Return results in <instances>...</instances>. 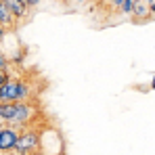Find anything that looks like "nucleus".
<instances>
[{
	"mask_svg": "<svg viewBox=\"0 0 155 155\" xmlns=\"http://www.w3.org/2000/svg\"><path fill=\"white\" fill-rule=\"evenodd\" d=\"M17 138H19V128H15L11 124L2 126L0 128V153H13Z\"/></svg>",
	"mask_w": 155,
	"mask_h": 155,
	"instance_id": "obj_2",
	"label": "nucleus"
},
{
	"mask_svg": "<svg viewBox=\"0 0 155 155\" xmlns=\"http://www.w3.org/2000/svg\"><path fill=\"white\" fill-rule=\"evenodd\" d=\"M8 65H11V61L6 59V54L0 51V71H8Z\"/></svg>",
	"mask_w": 155,
	"mask_h": 155,
	"instance_id": "obj_10",
	"label": "nucleus"
},
{
	"mask_svg": "<svg viewBox=\"0 0 155 155\" xmlns=\"http://www.w3.org/2000/svg\"><path fill=\"white\" fill-rule=\"evenodd\" d=\"M0 155H15V153H0Z\"/></svg>",
	"mask_w": 155,
	"mask_h": 155,
	"instance_id": "obj_19",
	"label": "nucleus"
},
{
	"mask_svg": "<svg viewBox=\"0 0 155 155\" xmlns=\"http://www.w3.org/2000/svg\"><path fill=\"white\" fill-rule=\"evenodd\" d=\"M0 25L4 29H15L17 27V19L13 17V13L6 8V4L0 0Z\"/></svg>",
	"mask_w": 155,
	"mask_h": 155,
	"instance_id": "obj_6",
	"label": "nucleus"
},
{
	"mask_svg": "<svg viewBox=\"0 0 155 155\" xmlns=\"http://www.w3.org/2000/svg\"><path fill=\"white\" fill-rule=\"evenodd\" d=\"M15 115V103H0V122L11 124Z\"/></svg>",
	"mask_w": 155,
	"mask_h": 155,
	"instance_id": "obj_7",
	"label": "nucleus"
},
{
	"mask_svg": "<svg viewBox=\"0 0 155 155\" xmlns=\"http://www.w3.org/2000/svg\"><path fill=\"white\" fill-rule=\"evenodd\" d=\"M8 78V71H0V86L4 84V80Z\"/></svg>",
	"mask_w": 155,
	"mask_h": 155,
	"instance_id": "obj_15",
	"label": "nucleus"
},
{
	"mask_svg": "<svg viewBox=\"0 0 155 155\" xmlns=\"http://www.w3.org/2000/svg\"><path fill=\"white\" fill-rule=\"evenodd\" d=\"M21 2L25 4L27 8H36V6H38V4L42 2V0H21Z\"/></svg>",
	"mask_w": 155,
	"mask_h": 155,
	"instance_id": "obj_11",
	"label": "nucleus"
},
{
	"mask_svg": "<svg viewBox=\"0 0 155 155\" xmlns=\"http://www.w3.org/2000/svg\"><path fill=\"white\" fill-rule=\"evenodd\" d=\"M44 132H46V128L40 126V124H31V126H27V128H21L13 153L15 155H27V153H31V151H38V149L42 147Z\"/></svg>",
	"mask_w": 155,
	"mask_h": 155,
	"instance_id": "obj_1",
	"label": "nucleus"
},
{
	"mask_svg": "<svg viewBox=\"0 0 155 155\" xmlns=\"http://www.w3.org/2000/svg\"><path fill=\"white\" fill-rule=\"evenodd\" d=\"M132 21L134 23H143V21H149L151 19V15H149V4L145 2V0H134V4H132Z\"/></svg>",
	"mask_w": 155,
	"mask_h": 155,
	"instance_id": "obj_5",
	"label": "nucleus"
},
{
	"mask_svg": "<svg viewBox=\"0 0 155 155\" xmlns=\"http://www.w3.org/2000/svg\"><path fill=\"white\" fill-rule=\"evenodd\" d=\"M2 2L6 4V8L13 13V17H15L17 21H23V19L29 17V11H31V8H27L21 0H2Z\"/></svg>",
	"mask_w": 155,
	"mask_h": 155,
	"instance_id": "obj_4",
	"label": "nucleus"
},
{
	"mask_svg": "<svg viewBox=\"0 0 155 155\" xmlns=\"http://www.w3.org/2000/svg\"><path fill=\"white\" fill-rule=\"evenodd\" d=\"M17 84H19V76L8 74L4 84L0 86V103H17Z\"/></svg>",
	"mask_w": 155,
	"mask_h": 155,
	"instance_id": "obj_3",
	"label": "nucleus"
},
{
	"mask_svg": "<svg viewBox=\"0 0 155 155\" xmlns=\"http://www.w3.org/2000/svg\"><path fill=\"white\" fill-rule=\"evenodd\" d=\"M151 88H153V90H155V78H153V82H151Z\"/></svg>",
	"mask_w": 155,
	"mask_h": 155,
	"instance_id": "obj_18",
	"label": "nucleus"
},
{
	"mask_svg": "<svg viewBox=\"0 0 155 155\" xmlns=\"http://www.w3.org/2000/svg\"><path fill=\"white\" fill-rule=\"evenodd\" d=\"M74 2H76V4H82V2H86V0H74Z\"/></svg>",
	"mask_w": 155,
	"mask_h": 155,
	"instance_id": "obj_17",
	"label": "nucleus"
},
{
	"mask_svg": "<svg viewBox=\"0 0 155 155\" xmlns=\"http://www.w3.org/2000/svg\"><path fill=\"white\" fill-rule=\"evenodd\" d=\"M132 4H134V0H124L122 6H120V13L122 15H132Z\"/></svg>",
	"mask_w": 155,
	"mask_h": 155,
	"instance_id": "obj_8",
	"label": "nucleus"
},
{
	"mask_svg": "<svg viewBox=\"0 0 155 155\" xmlns=\"http://www.w3.org/2000/svg\"><path fill=\"white\" fill-rule=\"evenodd\" d=\"M149 15H151V19L155 17V0L151 2V4H149Z\"/></svg>",
	"mask_w": 155,
	"mask_h": 155,
	"instance_id": "obj_14",
	"label": "nucleus"
},
{
	"mask_svg": "<svg viewBox=\"0 0 155 155\" xmlns=\"http://www.w3.org/2000/svg\"><path fill=\"white\" fill-rule=\"evenodd\" d=\"M27 54V48H19V52H17V57H13V59H8L11 63H15V65H21V61L25 59Z\"/></svg>",
	"mask_w": 155,
	"mask_h": 155,
	"instance_id": "obj_9",
	"label": "nucleus"
},
{
	"mask_svg": "<svg viewBox=\"0 0 155 155\" xmlns=\"http://www.w3.org/2000/svg\"><path fill=\"white\" fill-rule=\"evenodd\" d=\"M107 2H109V6H111L113 11H120V6H122L124 0H107Z\"/></svg>",
	"mask_w": 155,
	"mask_h": 155,
	"instance_id": "obj_12",
	"label": "nucleus"
},
{
	"mask_svg": "<svg viewBox=\"0 0 155 155\" xmlns=\"http://www.w3.org/2000/svg\"><path fill=\"white\" fill-rule=\"evenodd\" d=\"M4 34H6V29H4V27L0 25V42H2V40H4Z\"/></svg>",
	"mask_w": 155,
	"mask_h": 155,
	"instance_id": "obj_16",
	"label": "nucleus"
},
{
	"mask_svg": "<svg viewBox=\"0 0 155 155\" xmlns=\"http://www.w3.org/2000/svg\"><path fill=\"white\" fill-rule=\"evenodd\" d=\"M27 155H52V153H46V151L38 149V151H31V153H27ZM59 155H61V153H59Z\"/></svg>",
	"mask_w": 155,
	"mask_h": 155,
	"instance_id": "obj_13",
	"label": "nucleus"
}]
</instances>
